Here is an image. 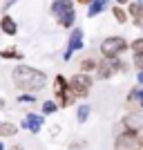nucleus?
<instances>
[{
	"label": "nucleus",
	"instance_id": "4468645a",
	"mask_svg": "<svg viewBox=\"0 0 143 150\" xmlns=\"http://www.w3.org/2000/svg\"><path fill=\"white\" fill-rule=\"evenodd\" d=\"M128 101L134 103V105H139V108H143V90L141 88H139V90H132L130 96H128Z\"/></svg>",
	"mask_w": 143,
	"mask_h": 150
},
{
	"label": "nucleus",
	"instance_id": "4be33fe9",
	"mask_svg": "<svg viewBox=\"0 0 143 150\" xmlns=\"http://www.w3.org/2000/svg\"><path fill=\"white\" fill-rule=\"evenodd\" d=\"M18 101H23V103H34V96H31V94H20Z\"/></svg>",
	"mask_w": 143,
	"mask_h": 150
},
{
	"label": "nucleus",
	"instance_id": "dca6fc26",
	"mask_svg": "<svg viewBox=\"0 0 143 150\" xmlns=\"http://www.w3.org/2000/svg\"><path fill=\"white\" fill-rule=\"evenodd\" d=\"M0 56L9 61V58H23V54H20V52L16 50V47H7V50H2V52H0Z\"/></svg>",
	"mask_w": 143,
	"mask_h": 150
},
{
	"label": "nucleus",
	"instance_id": "6ab92c4d",
	"mask_svg": "<svg viewBox=\"0 0 143 150\" xmlns=\"http://www.w3.org/2000/svg\"><path fill=\"white\" fill-rule=\"evenodd\" d=\"M112 13H114V18H116V23H125V18H128V16H125V11L121 9V7H114Z\"/></svg>",
	"mask_w": 143,
	"mask_h": 150
},
{
	"label": "nucleus",
	"instance_id": "a878e982",
	"mask_svg": "<svg viewBox=\"0 0 143 150\" xmlns=\"http://www.w3.org/2000/svg\"><path fill=\"white\" fill-rule=\"evenodd\" d=\"M0 150H5V144H2V141H0Z\"/></svg>",
	"mask_w": 143,
	"mask_h": 150
},
{
	"label": "nucleus",
	"instance_id": "f257e3e1",
	"mask_svg": "<svg viewBox=\"0 0 143 150\" xmlns=\"http://www.w3.org/2000/svg\"><path fill=\"white\" fill-rule=\"evenodd\" d=\"M11 76H13V83H16L20 90H27V92L40 90L45 85V81H47V76H45L43 72H38V69H34V67H27V65H18V67L11 72Z\"/></svg>",
	"mask_w": 143,
	"mask_h": 150
},
{
	"label": "nucleus",
	"instance_id": "f3484780",
	"mask_svg": "<svg viewBox=\"0 0 143 150\" xmlns=\"http://www.w3.org/2000/svg\"><path fill=\"white\" fill-rule=\"evenodd\" d=\"M87 117H89V105H81V108H78V112H76V119L83 123Z\"/></svg>",
	"mask_w": 143,
	"mask_h": 150
},
{
	"label": "nucleus",
	"instance_id": "39448f33",
	"mask_svg": "<svg viewBox=\"0 0 143 150\" xmlns=\"http://www.w3.org/2000/svg\"><path fill=\"white\" fill-rule=\"evenodd\" d=\"M89 85H92V79H89L85 72H81V74H76L74 79H72L69 90L74 92V96H87V94H89Z\"/></svg>",
	"mask_w": 143,
	"mask_h": 150
},
{
	"label": "nucleus",
	"instance_id": "20e7f679",
	"mask_svg": "<svg viewBox=\"0 0 143 150\" xmlns=\"http://www.w3.org/2000/svg\"><path fill=\"white\" fill-rule=\"evenodd\" d=\"M125 47H128L125 38L112 36V38H105V40L101 43V54H103V58H114V56H118Z\"/></svg>",
	"mask_w": 143,
	"mask_h": 150
},
{
	"label": "nucleus",
	"instance_id": "a211bd4d",
	"mask_svg": "<svg viewBox=\"0 0 143 150\" xmlns=\"http://www.w3.org/2000/svg\"><path fill=\"white\" fill-rule=\"evenodd\" d=\"M56 103H54V101H45V103H43V112L45 114H54V112H56Z\"/></svg>",
	"mask_w": 143,
	"mask_h": 150
},
{
	"label": "nucleus",
	"instance_id": "f8f14e48",
	"mask_svg": "<svg viewBox=\"0 0 143 150\" xmlns=\"http://www.w3.org/2000/svg\"><path fill=\"white\" fill-rule=\"evenodd\" d=\"M65 90H69V85H67V81H65V79L58 74L56 79H54V94H56V96H61Z\"/></svg>",
	"mask_w": 143,
	"mask_h": 150
},
{
	"label": "nucleus",
	"instance_id": "cd10ccee",
	"mask_svg": "<svg viewBox=\"0 0 143 150\" xmlns=\"http://www.w3.org/2000/svg\"><path fill=\"white\" fill-rule=\"evenodd\" d=\"M118 2H128V0H118Z\"/></svg>",
	"mask_w": 143,
	"mask_h": 150
},
{
	"label": "nucleus",
	"instance_id": "ddd939ff",
	"mask_svg": "<svg viewBox=\"0 0 143 150\" xmlns=\"http://www.w3.org/2000/svg\"><path fill=\"white\" fill-rule=\"evenodd\" d=\"M103 9H105V0H92V5L87 9V16H96V13H101Z\"/></svg>",
	"mask_w": 143,
	"mask_h": 150
},
{
	"label": "nucleus",
	"instance_id": "aec40b11",
	"mask_svg": "<svg viewBox=\"0 0 143 150\" xmlns=\"http://www.w3.org/2000/svg\"><path fill=\"white\" fill-rule=\"evenodd\" d=\"M81 67H83V72H89V69H94V67H96V63H94L92 58H87V61H83V65H81Z\"/></svg>",
	"mask_w": 143,
	"mask_h": 150
},
{
	"label": "nucleus",
	"instance_id": "5701e85b",
	"mask_svg": "<svg viewBox=\"0 0 143 150\" xmlns=\"http://www.w3.org/2000/svg\"><path fill=\"white\" fill-rule=\"evenodd\" d=\"M132 50H134V54H139V52H143V40H137V43L132 45Z\"/></svg>",
	"mask_w": 143,
	"mask_h": 150
},
{
	"label": "nucleus",
	"instance_id": "412c9836",
	"mask_svg": "<svg viewBox=\"0 0 143 150\" xmlns=\"http://www.w3.org/2000/svg\"><path fill=\"white\" fill-rule=\"evenodd\" d=\"M134 65H137L139 69H143V52H139L137 56H134Z\"/></svg>",
	"mask_w": 143,
	"mask_h": 150
},
{
	"label": "nucleus",
	"instance_id": "7ed1b4c3",
	"mask_svg": "<svg viewBox=\"0 0 143 150\" xmlns=\"http://www.w3.org/2000/svg\"><path fill=\"white\" fill-rule=\"evenodd\" d=\"M141 148H143V141L139 137V132H132V130L121 132L114 141V150H141Z\"/></svg>",
	"mask_w": 143,
	"mask_h": 150
},
{
	"label": "nucleus",
	"instance_id": "bb28decb",
	"mask_svg": "<svg viewBox=\"0 0 143 150\" xmlns=\"http://www.w3.org/2000/svg\"><path fill=\"white\" fill-rule=\"evenodd\" d=\"M78 2H92V0H78Z\"/></svg>",
	"mask_w": 143,
	"mask_h": 150
},
{
	"label": "nucleus",
	"instance_id": "f03ea898",
	"mask_svg": "<svg viewBox=\"0 0 143 150\" xmlns=\"http://www.w3.org/2000/svg\"><path fill=\"white\" fill-rule=\"evenodd\" d=\"M51 11H54V16L58 18V23H61L63 27L74 25L76 13H74V5H72L69 0H56V2L51 5Z\"/></svg>",
	"mask_w": 143,
	"mask_h": 150
},
{
	"label": "nucleus",
	"instance_id": "423d86ee",
	"mask_svg": "<svg viewBox=\"0 0 143 150\" xmlns=\"http://www.w3.org/2000/svg\"><path fill=\"white\" fill-rule=\"evenodd\" d=\"M121 67H123V65H121V63L116 61V56H114V58H105L103 63H99V65H96V72H99L101 79H110V76L116 74V69H121Z\"/></svg>",
	"mask_w": 143,
	"mask_h": 150
},
{
	"label": "nucleus",
	"instance_id": "6e6552de",
	"mask_svg": "<svg viewBox=\"0 0 143 150\" xmlns=\"http://www.w3.org/2000/svg\"><path fill=\"white\" fill-rule=\"evenodd\" d=\"M123 125L132 132H141L143 130V114H130V117H125Z\"/></svg>",
	"mask_w": 143,
	"mask_h": 150
},
{
	"label": "nucleus",
	"instance_id": "1a4fd4ad",
	"mask_svg": "<svg viewBox=\"0 0 143 150\" xmlns=\"http://www.w3.org/2000/svg\"><path fill=\"white\" fill-rule=\"evenodd\" d=\"M23 125H25L29 132H38L40 128H43V119L36 117V114H27L25 119H23Z\"/></svg>",
	"mask_w": 143,
	"mask_h": 150
},
{
	"label": "nucleus",
	"instance_id": "2eb2a0df",
	"mask_svg": "<svg viewBox=\"0 0 143 150\" xmlns=\"http://www.w3.org/2000/svg\"><path fill=\"white\" fill-rule=\"evenodd\" d=\"M16 125L13 123H0V137H11V134H16Z\"/></svg>",
	"mask_w": 143,
	"mask_h": 150
},
{
	"label": "nucleus",
	"instance_id": "b1692460",
	"mask_svg": "<svg viewBox=\"0 0 143 150\" xmlns=\"http://www.w3.org/2000/svg\"><path fill=\"white\" fill-rule=\"evenodd\" d=\"M137 79H139V83L143 85V69H139V74H137Z\"/></svg>",
	"mask_w": 143,
	"mask_h": 150
},
{
	"label": "nucleus",
	"instance_id": "9b49d317",
	"mask_svg": "<svg viewBox=\"0 0 143 150\" xmlns=\"http://www.w3.org/2000/svg\"><path fill=\"white\" fill-rule=\"evenodd\" d=\"M0 29L5 31V34H9V36H13L18 27H16V23H13V18H9V16H5V18L0 20Z\"/></svg>",
	"mask_w": 143,
	"mask_h": 150
},
{
	"label": "nucleus",
	"instance_id": "9d476101",
	"mask_svg": "<svg viewBox=\"0 0 143 150\" xmlns=\"http://www.w3.org/2000/svg\"><path fill=\"white\" fill-rule=\"evenodd\" d=\"M130 16L134 18L137 25L143 20V0H137V2H132V5H130Z\"/></svg>",
	"mask_w": 143,
	"mask_h": 150
},
{
	"label": "nucleus",
	"instance_id": "393cba45",
	"mask_svg": "<svg viewBox=\"0 0 143 150\" xmlns=\"http://www.w3.org/2000/svg\"><path fill=\"white\" fill-rule=\"evenodd\" d=\"M2 108H5V101H2V99H0V110H2Z\"/></svg>",
	"mask_w": 143,
	"mask_h": 150
},
{
	"label": "nucleus",
	"instance_id": "0eeeda50",
	"mask_svg": "<svg viewBox=\"0 0 143 150\" xmlns=\"http://www.w3.org/2000/svg\"><path fill=\"white\" fill-rule=\"evenodd\" d=\"M83 47V31L81 29H74L72 31V36H69V47H67V52H65V61H69L72 58V52H76V50H81Z\"/></svg>",
	"mask_w": 143,
	"mask_h": 150
}]
</instances>
